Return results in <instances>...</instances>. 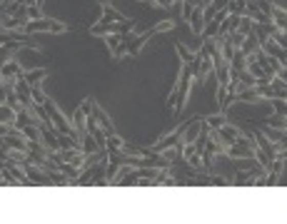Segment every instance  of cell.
I'll use <instances>...</instances> for the list:
<instances>
[{"instance_id": "1", "label": "cell", "mask_w": 287, "mask_h": 224, "mask_svg": "<svg viewBox=\"0 0 287 224\" xmlns=\"http://www.w3.org/2000/svg\"><path fill=\"white\" fill-rule=\"evenodd\" d=\"M25 35H35V33H65V25L60 20L40 18V20H28V25L23 28Z\"/></svg>"}, {"instance_id": "2", "label": "cell", "mask_w": 287, "mask_h": 224, "mask_svg": "<svg viewBox=\"0 0 287 224\" xmlns=\"http://www.w3.org/2000/svg\"><path fill=\"white\" fill-rule=\"evenodd\" d=\"M135 30V20H125V23H108V20H100L90 28L93 35H113V33H133Z\"/></svg>"}, {"instance_id": "3", "label": "cell", "mask_w": 287, "mask_h": 224, "mask_svg": "<svg viewBox=\"0 0 287 224\" xmlns=\"http://www.w3.org/2000/svg\"><path fill=\"white\" fill-rule=\"evenodd\" d=\"M205 3H200V5H195V10H192V15H190V30L195 33V35H202L205 33Z\"/></svg>"}, {"instance_id": "4", "label": "cell", "mask_w": 287, "mask_h": 224, "mask_svg": "<svg viewBox=\"0 0 287 224\" xmlns=\"http://www.w3.org/2000/svg\"><path fill=\"white\" fill-rule=\"evenodd\" d=\"M212 73H215V60L200 55V65H197V70H195V82H197V85H205V80H208Z\"/></svg>"}, {"instance_id": "5", "label": "cell", "mask_w": 287, "mask_h": 224, "mask_svg": "<svg viewBox=\"0 0 287 224\" xmlns=\"http://www.w3.org/2000/svg\"><path fill=\"white\" fill-rule=\"evenodd\" d=\"M180 142H182V132L175 130V132H170V135H165V137H160V140L153 145V149L155 152H162V149L175 147V145H180Z\"/></svg>"}, {"instance_id": "6", "label": "cell", "mask_w": 287, "mask_h": 224, "mask_svg": "<svg viewBox=\"0 0 287 224\" xmlns=\"http://www.w3.org/2000/svg\"><path fill=\"white\" fill-rule=\"evenodd\" d=\"M100 5H102V20H108V23H125L128 20L122 13H117L110 5V0H100Z\"/></svg>"}, {"instance_id": "7", "label": "cell", "mask_w": 287, "mask_h": 224, "mask_svg": "<svg viewBox=\"0 0 287 224\" xmlns=\"http://www.w3.org/2000/svg\"><path fill=\"white\" fill-rule=\"evenodd\" d=\"M270 15H272V23H275V25H277L282 33H287V10H285V8H280V5H272Z\"/></svg>"}, {"instance_id": "8", "label": "cell", "mask_w": 287, "mask_h": 224, "mask_svg": "<svg viewBox=\"0 0 287 224\" xmlns=\"http://www.w3.org/2000/svg\"><path fill=\"white\" fill-rule=\"evenodd\" d=\"M28 20L25 15H18V18H8V15H3V30H20L23 33V28L28 25Z\"/></svg>"}, {"instance_id": "9", "label": "cell", "mask_w": 287, "mask_h": 224, "mask_svg": "<svg viewBox=\"0 0 287 224\" xmlns=\"http://www.w3.org/2000/svg\"><path fill=\"white\" fill-rule=\"evenodd\" d=\"M0 73H3V77H23L25 70L20 68L18 60H8V62L3 65V70H0Z\"/></svg>"}, {"instance_id": "10", "label": "cell", "mask_w": 287, "mask_h": 224, "mask_svg": "<svg viewBox=\"0 0 287 224\" xmlns=\"http://www.w3.org/2000/svg\"><path fill=\"white\" fill-rule=\"evenodd\" d=\"M0 120H3V125H13V127H15V122H18V112L13 110L8 102H3V105H0Z\"/></svg>"}, {"instance_id": "11", "label": "cell", "mask_w": 287, "mask_h": 224, "mask_svg": "<svg viewBox=\"0 0 287 224\" xmlns=\"http://www.w3.org/2000/svg\"><path fill=\"white\" fill-rule=\"evenodd\" d=\"M257 48H260V40H257L255 30H252V33H250V35L245 37V42H242V48H240V50H242L245 55H252V53H255Z\"/></svg>"}, {"instance_id": "12", "label": "cell", "mask_w": 287, "mask_h": 224, "mask_svg": "<svg viewBox=\"0 0 287 224\" xmlns=\"http://www.w3.org/2000/svg\"><path fill=\"white\" fill-rule=\"evenodd\" d=\"M270 127H275V130H287V117L285 115H277V112H272L268 120Z\"/></svg>"}, {"instance_id": "13", "label": "cell", "mask_w": 287, "mask_h": 224, "mask_svg": "<svg viewBox=\"0 0 287 224\" xmlns=\"http://www.w3.org/2000/svg\"><path fill=\"white\" fill-rule=\"evenodd\" d=\"M43 77H48V70H45V68H38V70H28V73H25V80H28L30 85H38Z\"/></svg>"}, {"instance_id": "14", "label": "cell", "mask_w": 287, "mask_h": 224, "mask_svg": "<svg viewBox=\"0 0 287 224\" xmlns=\"http://www.w3.org/2000/svg\"><path fill=\"white\" fill-rule=\"evenodd\" d=\"M230 68H235V70H245V68H248V55H245L242 50H237L235 57L230 60Z\"/></svg>"}, {"instance_id": "15", "label": "cell", "mask_w": 287, "mask_h": 224, "mask_svg": "<svg viewBox=\"0 0 287 224\" xmlns=\"http://www.w3.org/2000/svg\"><path fill=\"white\" fill-rule=\"evenodd\" d=\"M205 122L210 125V130H220V127H225V125H228V117L220 112V115H212V117H208Z\"/></svg>"}, {"instance_id": "16", "label": "cell", "mask_w": 287, "mask_h": 224, "mask_svg": "<svg viewBox=\"0 0 287 224\" xmlns=\"http://www.w3.org/2000/svg\"><path fill=\"white\" fill-rule=\"evenodd\" d=\"M260 174H262V172H260ZM255 180H257V177H252L250 172H237V174H235V182H232V185H237V187H242V185H255Z\"/></svg>"}, {"instance_id": "17", "label": "cell", "mask_w": 287, "mask_h": 224, "mask_svg": "<svg viewBox=\"0 0 287 224\" xmlns=\"http://www.w3.org/2000/svg\"><path fill=\"white\" fill-rule=\"evenodd\" d=\"M175 50H177V55L182 57V65H190L192 60H195V53H190V50H185V45H182V42H177V45H175Z\"/></svg>"}, {"instance_id": "18", "label": "cell", "mask_w": 287, "mask_h": 224, "mask_svg": "<svg viewBox=\"0 0 287 224\" xmlns=\"http://www.w3.org/2000/svg\"><path fill=\"white\" fill-rule=\"evenodd\" d=\"M270 105H272V110L277 112V115H285L287 117V100H282V97H272V100H268Z\"/></svg>"}, {"instance_id": "19", "label": "cell", "mask_w": 287, "mask_h": 224, "mask_svg": "<svg viewBox=\"0 0 287 224\" xmlns=\"http://www.w3.org/2000/svg\"><path fill=\"white\" fill-rule=\"evenodd\" d=\"M188 165H190L192 169H205V162H202V154H200V152H195V154H190V157H188Z\"/></svg>"}, {"instance_id": "20", "label": "cell", "mask_w": 287, "mask_h": 224, "mask_svg": "<svg viewBox=\"0 0 287 224\" xmlns=\"http://www.w3.org/2000/svg\"><path fill=\"white\" fill-rule=\"evenodd\" d=\"M252 28H255V23H252L250 18H245V15H242V20H240V28H237V33H242V35H250V33H252Z\"/></svg>"}, {"instance_id": "21", "label": "cell", "mask_w": 287, "mask_h": 224, "mask_svg": "<svg viewBox=\"0 0 287 224\" xmlns=\"http://www.w3.org/2000/svg\"><path fill=\"white\" fill-rule=\"evenodd\" d=\"M125 147V140L122 137H117V135H110L108 137V149H122Z\"/></svg>"}, {"instance_id": "22", "label": "cell", "mask_w": 287, "mask_h": 224, "mask_svg": "<svg viewBox=\"0 0 287 224\" xmlns=\"http://www.w3.org/2000/svg\"><path fill=\"white\" fill-rule=\"evenodd\" d=\"M33 100L40 102V105H45V102H48V97H45V93H43V87H40V85H33Z\"/></svg>"}, {"instance_id": "23", "label": "cell", "mask_w": 287, "mask_h": 224, "mask_svg": "<svg viewBox=\"0 0 287 224\" xmlns=\"http://www.w3.org/2000/svg\"><path fill=\"white\" fill-rule=\"evenodd\" d=\"M28 18H30V20H40V8H38V5H28Z\"/></svg>"}, {"instance_id": "24", "label": "cell", "mask_w": 287, "mask_h": 224, "mask_svg": "<svg viewBox=\"0 0 287 224\" xmlns=\"http://www.w3.org/2000/svg\"><path fill=\"white\" fill-rule=\"evenodd\" d=\"M275 40H277V42H280V45H282V48H285L287 50V33H282V30H277V33H275Z\"/></svg>"}, {"instance_id": "25", "label": "cell", "mask_w": 287, "mask_h": 224, "mask_svg": "<svg viewBox=\"0 0 287 224\" xmlns=\"http://www.w3.org/2000/svg\"><path fill=\"white\" fill-rule=\"evenodd\" d=\"M257 8H260L262 13H268V15H270V10H272V3H270V0H257Z\"/></svg>"}, {"instance_id": "26", "label": "cell", "mask_w": 287, "mask_h": 224, "mask_svg": "<svg viewBox=\"0 0 287 224\" xmlns=\"http://www.w3.org/2000/svg\"><path fill=\"white\" fill-rule=\"evenodd\" d=\"M192 10H195V5H190V3H185V8H182V18H185V20H190Z\"/></svg>"}, {"instance_id": "27", "label": "cell", "mask_w": 287, "mask_h": 224, "mask_svg": "<svg viewBox=\"0 0 287 224\" xmlns=\"http://www.w3.org/2000/svg\"><path fill=\"white\" fill-rule=\"evenodd\" d=\"M212 185H217V187H225V185H230L228 180H222V177H212Z\"/></svg>"}, {"instance_id": "28", "label": "cell", "mask_w": 287, "mask_h": 224, "mask_svg": "<svg viewBox=\"0 0 287 224\" xmlns=\"http://www.w3.org/2000/svg\"><path fill=\"white\" fill-rule=\"evenodd\" d=\"M277 77H280L282 82H287V65H285V68H282V70H280V73H277Z\"/></svg>"}, {"instance_id": "29", "label": "cell", "mask_w": 287, "mask_h": 224, "mask_svg": "<svg viewBox=\"0 0 287 224\" xmlns=\"http://www.w3.org/2000/svg\"><path fill=\"white\" fill-rule=\"evenodd\" d=\"M175 0H157V5H162V8H170Z\"/></svg>"}, {"instance_id": "30", "label": "cell", "mask_w": 287, "mask_h": 224, "mask_svg": "<svg viewBox=\"0 0 287 224\" xmlns=\"http://www.w3.org/2000/svg\"><path fill=\"white\" fill-rule=\"evenodd\" d=\"M10 3H15V0H3V8H5V5H10Z\"/></svg>"}]
</instances>
